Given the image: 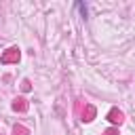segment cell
<instances>
[{
	"mask_svg": "<svg viewBox=\"0 0 135 135\" xmlns=\"http://www.w3.org/2000/svg\"><path fill=\"white\" fill-rule=\"evenodd\" d=\"M0 61H2V63H15V61H19V51H17V49H8V51L0 57Z\"/></svg>",
	"mask_w": 135,
	"mask_h": 135,
	"instance_id": "obj_1",
	"label": "cell"
},
{
	"mask_svg": "<svg viewBox=\"0 0 135 135\" xmlns=\"http://www.w3.org/2000/svg\"><path fill=\"white\" fill-rule=\"evenodd\" d=\"M108 120H110V122H114V124H120V122L124 120V114H122L120 110H116V108H114V110H110Z\"/></svg>",
	"mask_w": 135,
	"mask_h": 135,
	"instance_id": "obj_2",
	"label": "cell"
},
{
	"mask_svg": "<svg viewBox=\"0 0 135 135\" xmlns=\"http://www.w3.org/2000/svg\"><path fill=\"white\" fill-rule=\"evenodd\" d=\"M13 110H15V112H25V110H27V101H25L23 97H17L15 103H13Z\"/></svg>",
	"mask_w": 135,
	"mask_h": 135,
	"instance_id": "obj_3",
	"label": "cell"
},
{
	"mask_svg": "<svg viewBox=\"0 0 135 135\" xmlns=\"http://www.w3.org/2000/svg\"><path fill=\"white\" fill-rule=\"evenodd\" d=\"M93 118H95V108H93V105H84L82 120H93Z\"/></svg>",
	"mask_w": 135,
	"mask_h": 135,
	"instance_id": "obj_4",
	"label": "cell"
},
{
	"mask_svg": "<svg viewBox=\"0 0 135 135\" xmlns=\"http://www.w3.org/2000/svg\"><path fill=\"white\" fill-rule=\"evenodd\" d=\"M13 135H30V131H27L25 127H21V124H15V129H13Z\"/></svg>",
	"mask_w": 135,
	"mask_h": 135,
	"instance_id": "obj_5",
	"label": "cell"
},
{
	"mask_svg": "<svg viewBox=\"0 0 135 135\" xmlns=\"http://www.w3.org/2000/svg\"><path fill=\"white\" fill-rule=\"evenodd\" d=\"M30 89H32V84H30V80H23V82H21V91H25V93H27Z\"/></svg>",
	"mask_w": 135,
	"mask_h": 135,
	"instance_id": "obj_6",
	"label": "cell"
},
{
	"mask_svg": "<svg viewBox=\"0 0 135 135\" xmlns=\"http://www.w3.org/2000/svg\"><path fill=\"white\" fill-rule=\"evenodd\" d=\"M103 135H118V129H108Z\"/></svg>",
	"mask_w": 135,
	"mask_h": 135,
	"instance_id": "obj_7",
	"label": "cell"
}]
</instances>
